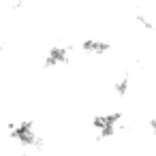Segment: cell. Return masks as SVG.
<instances>
[{"instance_id":"3","label":"cell","mask_w":156,"mask_h":156,"mask_svg":"<svg viewBox=\"0 0 156 156\" xmlns=\"http://www.w3.org/2000/svg\"><path fill=\"white\" fill-rule=\"evenodd\" d=\"M113 90H115V96H124L126 92H128V75H124L122 79H118L115 81V86H113Z\"/></svg>"},{"instance_id":"2","label":"cell","mask_w":156,"mask_h":156,"mask_svg":"<svg viewBox=\"0 0 156 156\" xmlns=\"http://www.w3.org/2000/svg\"><path fill=\"white\" fill-rule=\"evenodd\" d=\"M81 49H83L86 54H90V56H103V54L109 51V43L98 41V39H86V41L81 43Z\"/></svg>"},{"instance_id":"1","label":"cell","mask_w":156,"mask_h":156,"mask_svg":"<svg viewBox=\"0 0 156 156\" xmlns=\"http://www.w3.org/2000/svg\"><path fill=\"white\" fill-rule=\"evenodd\" d=\"M71 62V54H69V47H51L45 56V66L51 69V66H66Z\"/></svg>"}]
</instances>
